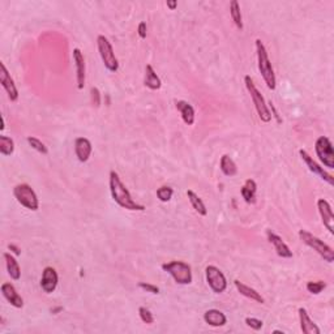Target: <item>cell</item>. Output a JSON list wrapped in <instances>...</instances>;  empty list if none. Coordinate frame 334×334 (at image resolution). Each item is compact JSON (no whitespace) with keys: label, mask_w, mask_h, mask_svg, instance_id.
Instances as JSON below:
<instances>
[{"label":"cell","mask_w":334,"mask_h":334,"mask_svg":"<svg viewBox=\"0 0 334 334\" xmlns=\"http://www.w3.org/2000/svg\"><path fill=\"white\" fill-rule=\"evenodd\" d=\"M110 192L113 196V200L116 204L127 210H136V212H144L146 208L144 205L139 204L132 198V195L125 187L124 183L120 179L119 174L116 171H110Z\"/></svg>","instance_id":"6da1fadb"},{"label":"cell","mask_w":334,"mask_h":334,"mask_svg":"<svg viewBox=\"0 0 334 334\" xmlns=\"http://www.w3.org/2000/svg\"><path fill=\"white\" fill-rule=\"evenodd\" d=\"M256 52H257L258 71H260L261 76H263L268 89L274 90V89L277 88V80H275L274 69H273L269 55H268V51H266L265 46H264L261 40H256Z\"/></svg>","instance_id":"7a4b0ae2"},{"label":"cell","mask_w":334,"mask_h":334,"mask_svg":"<svg viewBox=\"0 0 334 334\" xmlns=\"http://www.w3.org/2000/svg\"><path fill=\"white\" fill-rule=\"evenodd\" d=\"M244 84H246V88L247 90H248V93L251 94V98H252L253 105H255V108L256 111H257V115L258 118H260V120L264 123H269L270 120H272V114H270V110L269 107H268V105H266L263 94L256 88L252 77L249 76V75H247V76L244 77Z\"/></svg>","instance_id":"3957f363"},{"label":"cell","mask_w":334,"mask_h":334,"mask_svg":"<svg viewBox=\"0 0 334 334\" xmlns=\"http://www.w3.org/2000/svg\"><path fill=\"white\" fill-rule=\"evenodd\" d=\"M299 238L300 240L303 242L304 244H307L308 247H311L313 251H316L326 263H333L334 261V252L330 246H328L326 243H324V240H321L320 238L314 236L313 234H311L307 230H299Z\"/></svg>","instance_id":"277c9868"},{"label":"cell","mask_w":334,"mask_h":334,"mask_svg":"<svg viewBox=\"0 0 334 334\" xmlns=\"http://www.w3.org/2000/svg\"><path fill=\"white\" fill-rule=\"evenodd\" d=\"M162 269L169 273L179 285L192 283V269L184 261H171V263L163 264Z\"/></svg>","instance_id":"5b68a950"},{"label":"cell","mask_w":334,"mask_h":334,"mask_svg":"<svg viewBox=\"0 0 334 334\" xmlns=\"http://www.w3.org/2000/svg\"><path fill=\"white\" fill-rule=\"evenodd\" d=\"M13 196L18 201V204H21L26 209L35 212L40 208V200L37 197V193L26 183L16 185L13 188Z\"/></svg>","instance_id":"8992f818"},{"label":"cell","mask_w":334,"mask_h":334,"mask_svg":"<svg viewBox=\"0 0 334 334\" xmlns=\"http://www.w3.org/2000/svg\"><path fill=\"white\" fill-rule=\"evenodd\" d=\"M97 46H98V51L102 59L103 65L110 72H116L119 69V62L116 59L115 54H114L113 45L110 41L105 37V35H98L97 38Z\"/></svg>","instance_id":"52a82bcc"},{"label":"cell","mask_w":334,"mask_h":334,"mask_svg":"<svg viewBox=\"0 0 334 334\" xmlns=\"http://www.w3.org/2000/svg\"><path fill=\"white\" fill-rule=\"evenodd\" d=\"M314 150H316L317 157L323 162L324 166L328 167V169H334L333 145H331V141L329 140V137H319V139L316 140V142H314Z\"/></svg>","instance_id":"ba28073f"},{"label":"cell","mask_w":334,"mask_h":334,"mask_svg":"<svg viewBox=\"0 0 334 334\" xmlns=\"http://www.w3.org/2000/svg\"><path fill=\"white\" fill-rule=\"evenodd\" d=\"M207 282L215 294H222L227 289V281L224 273L214 265H208L205 269Z\"/></svg>","instance_id":"9c48e42d"},{"label":"cell","mask_w":334,"mask_h":334,"mask_svg":"<svg viewBox=\"0 0 334 334\" xmlns=\"http://www.w3.org/2000/svg\"><path fill=\"white\" fill-rule=\"evenodd\" d=\"M299 154H300V158L303 159L304 163L307 164V167L309 169V171L313 174H316L317 176L320 179H323L324 181H326L329 185H333L334 184V178L331 174H329L328 171L324 170V167H321L320 164L317 163L316 161H314L313 158H312L311 156H309L308 153H307L306 150L300 149L299 150Z\"/></svg>","instance_id":"30bf717a"},{"label":"cell","mask_w":334,"mask_h":334,"mask_svg":"<svg viewBox=\"0 0 334 334\" xmlns=\"http://www.w3.org/2000/svg\"><path fill=\"white\" fill-rule=\"evenodd\" d=\"M0 84L8 94V98L11 99V102H16L18 99V90L3 62L0 63Z\"/></svg>","instance_id":"8fae6325"},{"label":"cell","mask_w":334,"mask_h":334,"mask_svg":"<svg viewBox=\"0 0 334 334\" xmlns=\"http://www.w3.org/2000/svg\"><path fill=\"white\" fill-rule=\"evenodd\" d=\"M59 282V275L57 270L52 266H46L42 272V278H41V287L46 294H51L55 291Z\"/></svg>","instance_id":"7c38bea8"},{"label":"cell","mask_w":334,"mask_h":334,"mask_svg":"<svg viewBox=\"0 0 334 334\" xmlns=\"http://www.w3.org/2000/svg\"><path fill=\"white\" fill-rule=\"evenodd\" d=\"M73 62L76 65V81H77V88L80 90L84 89L86 81V67H85V59L82 55L80 48H75L73 50Z\"/></svg>","instance_id":"4fadbf2b"},{"label":"cell","mask_w":334,"mask_h":334,"mask_svg":"<svg viewBox=\"0 0 334 334\" xmlns=\"http://www.w3.org/2000/svg\"><path fill=\"white\" fill-rule=\"evenodd\" d=\"M266 238H268L269 243L274 247L275 252H277V255L280 256V257L282 258L292 257L291 249L289 248V246H287V244L283 242V239L281 238L280 235H277L275 232H273L272 230H268V231H266Z\"/></svg>","instance_id":"5bb4252c"},{"label":"cell","mask_w":334,"mask_h":334,"mask_svg":"<svg viewBox=\"0 0 334 334\" xmlns=\"http://www.w3.org/2000/svg\"><path fill=\"white\" fill-rule=\"evenodd\" d=\"M317 209H319V213H320L321 221H323L324 226L329 230L330 234H334V215L333 212H331V207L325 198H319L317 200Z\"/></svg>","instance_id":"9a60e30c"},{"label":"cell","mask_w":334,"mask_h":334,"mask_svg":"<svg viewBox=\"0 0 334 334\" xmlns=\"http://www.w3.org/2000/svg\"><path fill=\"white\" fill-rule=\"evenodd\" d=\"M0 291L3 294V296L6 298L11 306H13L14 308H23L24 307V299L21 298V295L18 294L16 287L9 282H4L0 287Z\"/></svg>","instance_id":"2e32d148"},{"label":"cell","mask_w":334,"mask_h":334,"mask_svg":"<svg viewBox=\"0 0 334 334\" xmlns=\"http://www.w3.org/2000/svg\"><path fill=\"white\" fill-rule=\"evenodd\" d=\"M91 152H93V146H91V142L88 139L77 137L75 140V153H76V157L80 162L88 161L91 156Z\"/></svg>","instance_id":"e0dca14e"},{"label":"cell","mask_w":334,"mask_h":334,"mask_svg":"<svg viewBox=\"0 0 334 334\" xmlns=\"http://www.w3.org/2000/svg\"><path fill=\"white\" fill-rule=\"evenodd\" d=\"M299 320H300V329L304 334H320V328L311 320L308 312L306 308L300 307L299 308Z\"/></svg>","instance_id":"ac0fdd59"},{"label":"cell","mask_w":334,"mask_h":334,"mask_svg":"<svg viewBox=\"0 0 334 334\" xmlns=\"http://www.w3.org/2000/svg\"><path fill=\"white\" fill-rule=\"evenodd\" d=\"M204 321L209 324L210 326L218 328V326L226 325L227 317L224 312L218 311V309H208L204 313Z\"/></svg>","instance_id":"d6986e66"},{"label":"cell","mask_w":334,"mask_h":334,"mask_svg":"<svg viewBox=\"0 0 334 334\" xmlns=\"http://www.w3.org/2000/svg\"><path fill=\"white\" fill-rule=\"evenodd\" d=\"M175 106L176 110L180 113L183 122L187 125H193V123H195V108H193V106L185 102V101H176Z\"/></svg>","instance_id":"ffe728a7"},{"label":"cell","mask_w":334,"mask_h":334,"mask_svg":"<svg viewBox=\"0 0 334 334\" xmlns=\"http://www.w3.org/2000/svg\"><path fill=\"white\" fill-rule=\"evenodd\" d=\"M234 285H235L236 290H238V291L240 292V294L243 295V296H246V298H248V299L253 300V302H256V303H261V304L265 303V299H264V298L261 296L260 292H257L255 289H252V287L247 286V285H244V283L240 282L239 280L234 281Z\"/></svg>","instance_id":"44dd1931"},{"label":"cell","mask_w":334,"mask_h":334,"mask_svg":"<svg viewBox=\"0 0 334 334\" xmlns=\"http://www.w3.org/2000/svg\"><path fill=\"white\" fill-rule=\"evenodd\" d=\"M144 85L149 88L150 90H158L162 86L161 79H159V76L156 73L154 68L150 64H146V67H145Z\"/></svg>","instance_id":"7402d4cb"},{"label":"cell","mask_w":334,"mask_h":334,"mask_svg":"<svg viewBox=\"0 0 334 334\" xmlns=\"http://www.w3.org/2000/svg\"><path fill=\"white\" fill-rule=\"evenodd\" d=\"M256 192H257V184H256V181L253 180V179H247V180L244 181V185L240 190L244 201H246L247 204H255Z\"/></svg>","instance_id":"603a6c76"},{"label":"cell","mask_w":334,"mask_h":334,"mask_svg":"<svg viewBox=\"0 0 334 334\" xmlns=\"http://www.w3.org/2000/svg\"><path fill=\"white\" fill-rule=\"evenodd\" d=\"M4 260H6L7 265V272H8L9 277L14 281H18L21 277V269L18 265L17 260L14 258L13 255H11L9 252L4 253Z\"/></svg>","instance_id":"cb8c5ba5"},{"label":"cell","mask_w":334,"mask_h":334,"mask_svg":"<svg viewBox=\"0 0 334 334\" xmlns=\"http://www.w3.org/2000/svg\"><path fill=\"white\" fill-rule=\"evenodd\" d=\"M219 167H221V171L226 176H235L238 174V167H236V163L232 161V158L227 154H224L221 157V162H219Z\"/></svg>","instance_id":"d4e9b609"},{"label":"cell","mask_w":334,"mask_h":334,"mask_svg":"<svg viewBox=\"0 0 334 334\" xmlns=\"http://www.w3.org/2000/svg\"><path fill=\"white\" fill-rule=\"evenodd\" d=\"M187 196H188V200H190L191 205H192V208L198 213V214L200 215L208 214L207 207H205L204 201H202L201 198L198 197V195H196L193 191L190 190V191H187Z\"/></svg>","instance_id":"484cf974"},{"label":"cell","mask_w":334,"mask_h":334,"mask_svg":"<svg viewBox=\"0 0 334 334\" xmlns=\"http://www.w3.org/2000/svg\"><path fill=\"white\" fill-rule=\"evenodd\" d=\"M230 14H231V18L235 24L236 28L239 30L243 29V20H242V12H240V6L236 0H232L231 3H230Z\"/></svg>","instance_id":"4316f807"},{"label":"cell","mask_w":334,"mask_h":334,"mask_svg":"<svg viewBox=\"0 0 334 334\" xmlns=\"http://www.w3.org/2000/svg\"><path fill=\"white\" fill-rule=\"evenodd\" d=\"M13 152H14L13 140H12L11 137L2 135V136H0V153L6 157H9L13 154Z\"/></svg>","instance_id":"83f0119b"},{"label":"cell","mask_w":334,"mask_h":334,"mask_svg":"<svg viewBox=\"0 0 334 334\" xmlns=\"http://www.w3.org/2000/svg\"><path fill=\"white\" fill-rule=\"evenodd\" d=\"M26 141L29 142V145H30L31 147L34 150H37L38 153L43 154V156H46V154L48 153V149L47 146H46L45 144H43L42 141H41L40 139H37V137H33V136H29L26 137Z\"/></svg>","instance_id":"f1b7e54d"},{"label":"cell","mask_w":334,"mask_h":334,"mask_svg":"<svg viewBox=\"0 0 334 334\" xmlns=\"http://www.w3.org/2000/svg\"><path fill=\"white\" fill-rule=\"evenodd\" d=\"M174 195V190L169 185H162L157 190V197H158L159 201L162 202H169L171 200Z\"/></svg>","instance_id":"f546056e"},{"label":"cell","mask_w":334,"mask_h":334,"mask_svg":"<svg viewBox=\"0 0 334 334\" xmlns=\"http://www.w3.org/2000/svg\"><path fill=\"white\" fill-rule=\"evenodd\" d=\"M326 287V283L324 281H316V282H308L307 283V290L308 292L314 295H319L324 289Z\"/></svg>","instance_id":"4dcf8cb0"},{"label":"cell","mask_w":334,"mask_h":334,"mask_svg":"<svg viewBox=\"0 0 334 334\" xmlns=\"http://www.w3.org/2000/svg\"><path fill=\"white\" fill-rule=\"evenodd\" d=\"M139 314H140V319H141L145 324H153L154 323L153 313H152V312H150L147 308H145V307H140Z\"/></svg>","instance_id":"1f68e13d"},{"label":"cell","mask_w":334,"mask_h":334,"mask_svg":"<svg viewBox=\"0 0 334 334\" xmlns=\"http://www.w3.org/2000/svg\"><path fill=\"white\" fill-rule=\"evenodd\" d=\"M244 321H246L247 326L252 328L253 330H260V329L263 328V325H264L263 321L258 320V319H255V317H247V319Z\"/></svg>","instance_id":"d6a6232c"},{"label":"cell","mask_w":334,"mask_h":334,"mask_svg":"<svg viewBox=\"0 0 334 334\" xmlns=\"http://www.w3.org/2000/svg\"><path fill=\"white\" fill-rule=\"evenodd\" d=\"M140 289L145 290L146 292H152V294H159V287H157L156 285H152V283H145V282H139Z\"/></svg>","instance_id":"836d02e7"},{"label":"cell","mask_w":334,"mask_h":334,"mask_svg":"<svg viewBox=\"0 0 334 334\" xmlns=\"http://www.w3.org/2000/svg\"><path fill=\"white\" fill-rule=\"evenodd\" d=\"M90 93H91V101H93V105L96 106V107H99V106H101V93H99L98 88L93 86V88L90 89Z\"/></svg>","instance_id":"e575fe53"},{"label":"cell","mask_w":334,"mask_h":334,"mask_svg":"<svg viewBox=\"0 0 334 334\" xmlns=\"http://www.w3.org/2000/svg\"><path fill=\"white\" fill-rule=\"evenodd\" d=\"M137 33H139V37L141 38V40L146 38V24H145L144 21H141V23L139 24V26H137Z\"/></svg>","instance_id":"d590c367"},{"label":"cell","mask_w":334,"mask_h":334,"mask_svg":"<svg viewBox=\"0 0 334 334\" xmlns=\"http://www.w3.org/2000/svg\"><path fill=\"white\" fill-rule=\"evenodd\" d=\"M8 248H9V249H11L12 252H13V253H14V255H16V256H18V255H20V253H21L20 248H18V247H17V246H14V244H9V246H8Z\"/></svg>","instance_id":"8d00e7d4"},{"label":"cell","mask_w":334,"mask_h":334,"mask_svg":"<svg viewBox=\"0 0 334 334\" xmlns=\"http://www.w3.org/2000/svg\"><path fill=\"white\" fill-rule=\"evenodd\" d=\"M166 6L169 7V8L171 9V11H174V9H175L176 7H178V3H176L175 0H167Z\"/></svg>","instance_id":"74e56055"},{"label":"cell","mask_w":334,"mask_h":334,"mask_svg":"<svg viewBox=\"0 0 334 334\" xmlns=\"http://www.w3.org/2000/svg\"><path fill=\"white\" fill-rule=\"evenodd\" d=\"M269 105H270V108H272V111H273V116H274L275 119H277V122H278V123H281V122H282V120H281V119H280V116H278V113H277V110H275L274 105H273V103H272V102H270V103H269Z\"/></svg>","instance_id":"f35d334b"}]
</instances>
